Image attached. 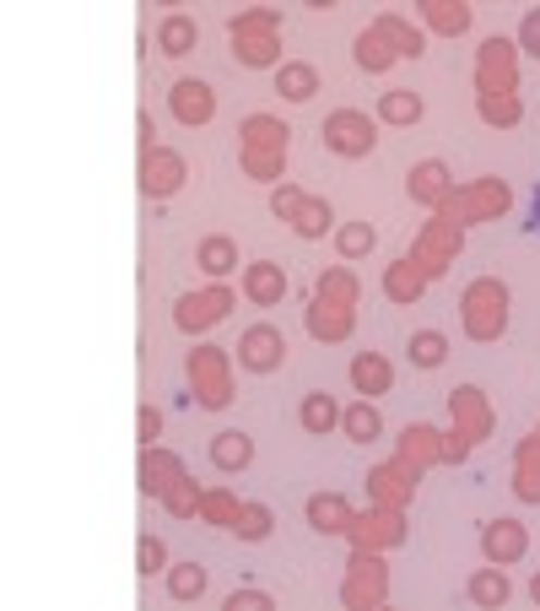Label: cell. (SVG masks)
I'll return each mask as SVG.
<instances>
[{
  "mask_svg": "<svg viewBox=\"0 0 540 611\" xmlns=\"http://www.w3.org/2000/svg\"><path fill=\"white\" fill-rule=\"evenodd\" d=\"M324 147L335 157H368L379 147V120H368V114H357V109H335L330 120H324Z\"/></svg>",
  "mask_w": 540,
  "mask_h": 611,
  "instance_id": "obj_1",
  "label": "cell"
},
{
  "mask_svg": "<svg viewBox=\"0 0 540 611\" xmlns=\"http://www.w3.org/2000/svg\"><path fill=\"white\" fill-rule=\"evenodd\" d=\"M281 363H286V335H281V325H249L244 341H238V368H249V374H275Z\"/></svg>",
  "mask_w": 540,
  "mask_h": 611,
  "instance_id": "obj_2",
  "label": "cell"
},
{
  "mask_svg": "<svg viewBox=\"0 0 540 611\" xmlns=\"http://www.w3.org/2000/svg\"><path fill=\"white\" fill-rule=\"evenodd\" d=\"M140 190H146L151 200H168V195H179V190H184V157H179V152L140 157Z\"/></svg>",
  "mask_w": 540,
  "mask_h": 611,
  "instance_id": "obj_3",
  "label": "cell"
},
{
  "mask_svg": "<svg viewBox=\"0 0 540 611\" xmlns=\"http://www.w3.org/2000/svg\"><path fill=\"white\" fill-rule=\"evenodd\" d=\"M228 304H233V293H228V288L189 293V298H179V308H173V325H179V330H206V325H217V319L228 314Z\"/></svg>",
  "mask_w": 540,
  "mask_h": 611,
  "instance_id": "obj_4",
  "label": "cell"
},
{
  "mask_svg": "<svg viewBox=\"0 0 540 611\" xmlns=\"http://www.w3.org/2000/svg\"><path fill=\"white\" fill-rule=\"evenodd\" d=\"M173 114H179V125H206L211 114H217V93L206 87V82H195V76H184V82H173Z\"/></svg>",
  "mask_w": 540,
  "mask_h": 611,
  "instance_id": "obj_5",
  "label": "cell"
},
{
  "mask_svg": "<svg viewBox=\"0 0 540 611\" xmlns=\"http://www.w3.org/2000/svg\"><path fill=\"white\" fill-rule=\"evenodd\" d=\"M525 547H530V536H525L519 520H492V525L481 530V552H487V563H519Z\"/></svg>",
  "mask_w": 540,
  "mask_h": 611,
  "instance_id": "obj_6",
  "label": "cell"
},
{
  "mask_svg": "<svg viewBox=\"0 0 540 611\" xmlns=\"http://www.w3.org/2000/svg\"><path fill=\"white\" fill-rule=\"evenodd\" d=\"M244 298L255 308H275L286 298V271L275 266V260H255V266H244Z\"/></svg>",
  "mask_w": 540,
  "mask_h": 611,
  "instance_id": "obj_7",
  "label": "cell"
},
{
  "mask_svg": "<svg viewBox=\"0 0 540 611\" xmlns=\"http://www.w3.org/2000/svg\"><path fill=\"white\" fill-rule=\"evenodd\" d=\"M352 384H357V395H363V401L390 395V384H395L390 357H379V352H357V357H352Z\"/></svg>",
  "mask_w": 540,
  "mask_h": 611,
  "instance_id": "obj_8",
  "label": "cell"
},
{
  "mask_svg": "<svg viewBox=\"0 0 540 611\" xmlns=\"http://www.w3.org/2000/svg\"><path fill=\"white\" fill-rule=\"evenodd\" d=\"M173 481H184L179 455H168V450H151V444H146V455H140V492H146V498H157V492H168Z\"/></svg>",
  "mask_w": 540,
  "mask_h": 611,
  "instance_id": "obj_9",
  "label": "cell"
},
{
  "mask_svg": "<svg viewBox=\"0 0 540 611\" xmlns=\"http://www.w3.org/2000/svg\"><path fill=\"white\" fill-rule=\"evenodd\" d=\"M297 423H303V433H314V439H324L330 428H341V406H335V395H330V390H308L303 406H297Z\"/></svg>",
  "mask_w": 540,
  "mask_h": 611,
  "instance_id": "obj_10",
  "label": "cell"
},
{
  "mask_svg": "<svg viewBox=\"0 0 540 611\" xmlns=\"http://www.w3.org/2000/svg\"><path fill=\"white\" fill-rule=\"evenodd\" d=\"M308 525H314L319 536H341V530H352L357 520H352V509H346L341 492H319V498H308Z\"/></svg>",
  "mask_w": 540,
  "mask_h": 611,
  "instance_id": "obj_11",
  "label": "cell"
},
{
  "mask_svg": "<svg viewBox=\"0 0 540 611\" xmlns=\"http://www.w3.org/2000/svg\"><path fill=\"white\" fill-rule=\"evenodd\" d=\"M465 596H470L476 607L498 611V607H508V596H514V585H508V574H503V563H492V569H476V574H470V585H465Z\"/></svg>",
  "mask_w": 540,
  "mask_h": 611,
  "instance_id": "obj_12",
  "label": "cell"
},
{
  "mask_svg": "<svg viewBox=\"0 0 540 611\" xmlns=\"http://www.w3.org/2000/svg\"><path fill=\"white\" fill-rule=\"evenodd\" d=\"M200 44V27H195V16H184V11H173V16H162V27H157V49L168 54V60H179V54H189Z\"/></svg>",
  "mask_w": 540,
  "mask_h": 611,
  "instance_id": "obj_13",
  "label": "cell"
},
{
  "mask_svg": "<svg viewBox=\"0 0 540 611\" xmlns=\"http://www.w3.org/2000/svg\"><path fill=\"white\" fill-rule=\"evenodd\" d=\"M275 93H281L286 103H308V98L319 93V71H314L308 60H286V65L275 71Z\"/></svg>",
  "mask_w": 540,
  "mask_h": 611,
  "instance_id": "obj_14",
  "label": "cell"
},
{
  "mask_svg": "<svg viewBox=\"0 0 540 611\" xmlns=\"http://www.w3.org/2000/svg\"><path fill=\"white\" fill-rule=\"evenodd\" d=\"M249 460H255V439H249L244 428H228V433L211 439V465H217V471H244Z\"/></svg>",
  "mask_w": 540,
  "mask_h": 611,
  "instance_id": "obj_15",
  "label": "cell"
},
{
  "mask_svg": "<svg viewBox=\"0 0 540 611\" xmlns=\"http://www.w3.org/2000/svg\"><path fill=\"white\" fill-rule=\"evenodd\" d=\"M195 266H200L206 277H228V271L238 266V244H233L228 233H211V239H200V249H195Z\"/></svg>",
  "mask_w": 540,
  "mask_h": 611,
  "instance_id": "obj_16",
  "label": "cell"
},
{
  "mask_svg": "<svg viewBox=\"0 0 540 611\" xmlns=\"http://www.w3.org/2000/svg\"><path fill=\"white\" fill-rule=\"evenodd\" d=\"M341 433H346L352 444H373V439L384 433V417H379V406H373V401H357V406H346V412H341Z\"/></svg>",
  "mask_w": 540,
  "mask_h": 611,
  "instance_id": "obj_17",
  "label": "cell"
},
{
  "mask_svg": "<svg viewBox=\"0 0 540 611\" xmlns=\"http://www.w3.org/2000/svg\"><path fill=\"white\" fill-rule=\"evenodd\" d=\"M421 109H427V103H421V93H405V87H395V93H384V98H379V120H384V125H416V120H421Z\"/></svg>",
  "mask_w": 540,
  "mask_h": 611,
  "instance_id": "obj_18",
  "label": "cell"
},
{
  "mask_svg": "<svg viewBox=\"0 0 540 611\" xmlns=\"http://www.w3.org/2000/svg\"><path fill=\"white\" fill-rule=\"evenodd\" d=\"M168 596H173V601H200V596H206V569H200V563L168 569Z\"/></svg>",
  "mask_w": 540,
  "mask_h": 611,
  "instance_id": "obj_19",
  "label": "cell"
},
{
  "mask_svg": "<svg viewBox=\"0 0 540 611\" xmlns=\"http://www.w3.org/2000/svg\"><path fill=\"white\" fill-rule=\"evenodd\" d=\"M286 125L281 120H270V114H255V120H244V142H249V152L255 147H275V152H286Z\"/></svg>",
  "mask_w": 540,
  "mask_h": 611,
  "instance_id": "obj_20",
  "label": "cell"
},
{
  "mask_svg": "<svg viewBox=\"0 0 540 611\" xmlns=\"http://www.w3.org/2000/svg\"><path fill=\"white\" fill-rule=\"evenodd\" d=\"M373 244H379V233H373V222H368V217H363V222H346V228L335 233V249H341L346 260H363Z\"/></svg>",
  "mask_w": 540,
  "mask_h": 611,
  "instance_id": "obj_21",
  "label": "cell"
},
{
  "mask_svg": "<svg viewBox=\"0 0 540 611\" xmlns=\"http://www.w3.org/2000/svg\"><path fill=\"white\" fill-rule=\"evenodd\" d=\"M405 352H410V368H438V363L449 357V341H443L438 330H416Z\"/></svg>",
  "mask_w": 540,
  "mask_h": 611,
  "instance_id": "obj_22",
  "label": "cell"
},
{
  "mask_svg": "<svg viewBox=\"0 0 540 611\" xmlns=\"http://www.w3.org/2000/svg\"><path fill=\"white\" fill-rule=\"evenodd\" d=\"M238 541H266L270 536V509L266 503H244L238 514H233V525H228Z\"/></svg>",
  "mask_w": 540,
  "mask_h": 611,
  "instance_id": "obj_23",
  "label": "cell"
},
{
  "mask_svg": "<svg viewBox=\"0 0 540 611\" xmlns=\"http://www.w3.org/2000/svg\"><path fill=\"white\" fill-rule=\"evenodd\" d=\"M308 330H314L319 341H341V335L352 330V314H330L324 298H314V308H308Z\"/></svg>",
  "mask_w": 540,
  "mask_h": 611,
  "instance_id": "obj_24",
  "label": "cell"
},
{
  "mask_svg": "<svg viewBox=\"0 0 540 611\" xmlns=\"http://www.w3.org/2000/svg\"><path fill=\"white\" fill-rule=\"evenodd\" d=\"M395 54H401V49H384V33H363V38H357V65H363V71H390Z\"/></svg>",
  "mask_w": 540,
  "mask_h": 611,
  "instance_id": "obj_25",
  "label": "cell"
},
{
  "mask_svg": "<svg viewBox=\"0 0 540 611\" xmlns=\"http://www.w3.org/2000/svg\"><path fill=\"white\" fill-rule=\"evenodd\" d=\"M168 569V547H162V536H140L135 541V574H162Z\"/></svg>",
  "mask_w": 540,
  "mask_h": 611,
  "instance_id": "obj_26",
  "label": "cell"
},
{
  "mask_svg": "<svg viewBox=\"0 0 540 611\" xmlns=\"http://www.w3.org/2000/svg\"><path fill=\"white\" fill-rule=\"evenodd\" d=\"M438 190H443V162H421L410 173V195L416 200H438Z\"/></svg>",
  "mask_w": 540,
  "mask_h": 611,
  "instance_id": "obj_27",
  "label": "cell"
},
{
  "mask_svg": "<svg viewBox=\"0 0 540 611\" xmlns=\"http://www.w3.org/2000/svg\"><path fill=\"white\" fill-rule=\"evenodd\" d=\"M432 22H438V27H449V33H465V27H470V5H459V0H454V5L432 0Z\"/></svg>",
  "mask_w": 540,
  "mask_h": 611,
  "instance_id": "obj_28",
  "label": "cell"
},
{
  "mask_svg": "<svg viewBox=\"0 0 540 611\" xmlns=\"http://www.w3.org/2000/svg\"><path fill=\"white\" fill-rule=\"evenodd\" d=\"M292 228H297V233H303V239H319V233H324V228H330V206H303V211H297V222H292Z\"/></svg>",
  "mask_w": 540,
  "mask_h": 611,
  "instance_id": "obj_29",
  "label": "cell"
},
{
  "mask_svg": "<svg viewBox=\"0 0 540 611\" xmlns=\"http://www.w3.org/2000/svg\"><path fill=\"white\" fill-rule=\"evenodd\" d=\"M222 607H228V611H275V601H270L266 590H233Z\"/></svg>",
  "mask_w": 540,
  "mask_h": 611,
  "instance_id": "obj_30",
  "label": "cell"
},
{
  "mask_svg": "<svg viewBox=\"0 0 540 611\" xmlns=\"http://www.w3.org/2000/svg\"><path fill=\"white\" fill-rule=\"evenodd\" d=\"M379 33H395V38H401V54H405V60H416V54H421V33H416V27L405 33L401 22H390V16H384V22H379Z\"/></svg>",
  "mask_w": 540,
  "mask_h": 611,
  "instance_id": "obj_31",
  "label": "cell"
},
{
  "mask_svg": "<svg viewBox=\"0 0 540 611\" xmlns=\"http://www.w3.org/2000/svg\"><path fill=\"white\" fill-rule=\"evenodd\" d=\"M519 44H525L530 60H540V11H530V16L519 22Z\"/></svg>",
  "mask_w": 540,
  "mask_h": 611,
  "instance_id": "obj_32",
  "label": "cell"
},
{
  "mask_svg": "<svg viewBox=\"0 0 540 611\" xmlns=\"http://www.w3.org/2000/svg\"><path fill=\"white\" fill-rule=\"evenodd\" d=\"M233 54H238L244 65H270V60H275V49H270V44H238Z\"/></svg>",
  "mask_w": 540,
  "mask_h": 611,
  "instance_id": "obj_33",
  "label": "cell"
},
{
  "mask_svg": "<svg viewBox=\"0 0 540 611\" xmlns=\"http://www.w3.org/2000/svg\"><path fill=\"white\" fill-rule=\"evenodd\" d=\"M270 211H275V217H292V211H297V190H275V195H270Z\"/></svg>",
  "mask_w": 540,
  "mask_h": 611,
  "instance_id": "obj_34",
  "label": "cell"
},
{
  "mask_svg": "<svg viewBox=\"0 0 540 611\" xmlns=\"http://www.w3.org/2000/svg\"><path fill=\"white\" fill-rule=\"evenodd\" d=\"M481 114H487V120H519V103H492V98H487Z\"/></svg>",
  "mask_w": 540,
  "mask_h": 611,
  "instance_id": "obj_35",
  "label": "cell"
},
{
  "mask_svg": "<svg viewBox=\"0 0 540 611\" xmlns=\"http://www.w3.org/2000/svg\"><path fill=\"white\" fill-rule=\"evenodd\" d=\"M157 433H162V417H157V412H151V406H140V439H146V444H151V439H157Z\"/></svg>",
  "mask_w": 540,
  "mask_h": 611,
  "instance_id": "obj_36",
  "label": "cell"
},
{
  "mask_svg": "<svg viewBox=\"0 0 540 611\" xmlns=\"http://www.w3.org/2000/svg\"><path fill=\"white\" fill-rule=\"evenodd\" d=\"M530 233H540V184H536V195H530V222H525Z\"/></svg>",
  "mask_w": 540,
  "mask_h": 611,
  "instance_id": "obj_37",
  "label": "cell"
},
{
  "mask_svg": "<svg viewBox=\"0 0 540 611\" xmlns=\"http://www.w3.org/2000/svg\"><path fill=\"white\" fill-rule=\"evenodd\" d=\"M530 601L540 607V569H536V579H530Z\"/></svg>",
  "mask_w": 540,
  "mask_h": 611,
  "instance_id": "obj_38",
  "label": "cell"
}]
</instances>
